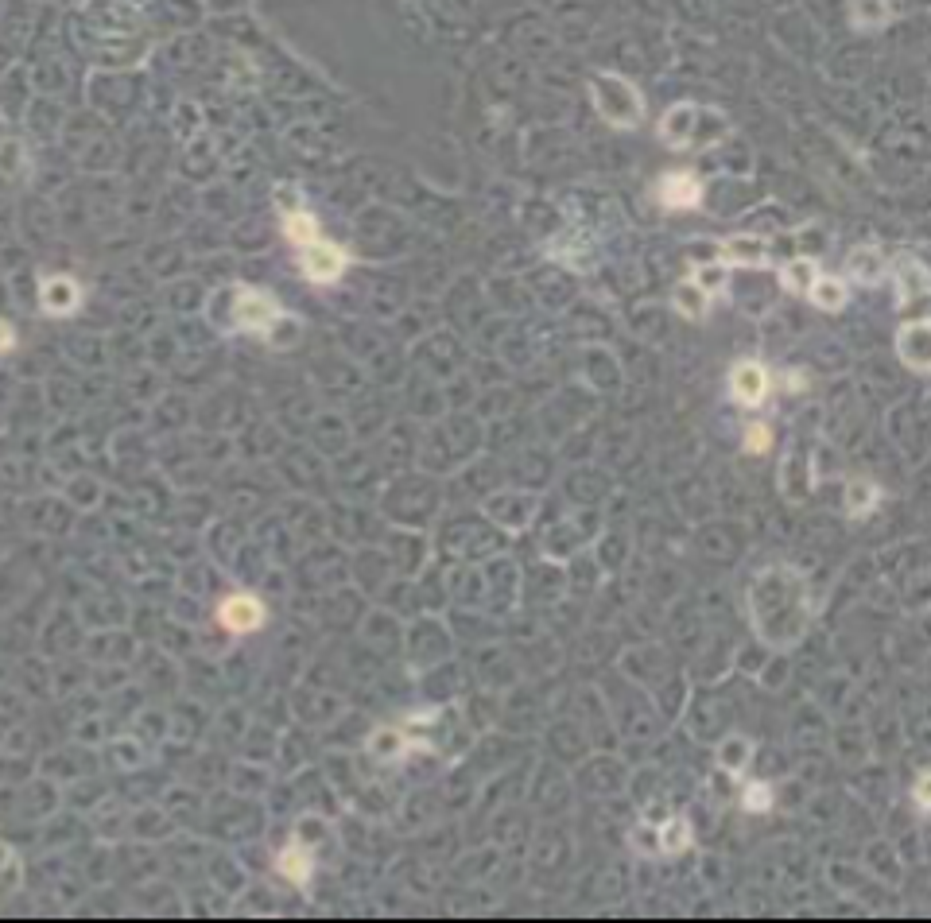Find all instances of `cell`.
<instances>
[{
	"mask_svg": "<svg viewBox=\"0 0 931 923\" xmlns=\"http://www.w3.org/2000/svg\"><path fill=\"white\" fill-rule=\"evenodd\" d=\"M86 648H90V660L121 668V664L132 656V648H136V644H132V637H125L121 629H101L97 637L86 640Z\"/></svg>",
	"mask_w": 931,
	"mask_h": 923,
	"instance_id": "obj_16",
	"label": "cell"
},
{
	"mask_svg": "<svg viewBox=\"0 0 931 923\" xmlns=\"http://www.w3.org/2000/svg\"><path fill=\"white\" fill-rule=\"evenodd\" d=\"M726 136H730V117L710 105L679 101L660 117V140L675 152H707Z\"/></svg>",
	"mask_w": 931,
	"mask_h": 923,
	"instance_id": "obj_2",
	"label": "cell"
},
{
	"mask_svg": "<svg viewBox=\"0 0 931 923\" xmlns=\"http://www.w3.org/2000/svg\"><path fill=\"white\" fill-rule=\"evenodd\" d=\"M714 761H718V768H722L726 776H741V772L749 768V761H753V745H749V737H741V733H730V737H726V741L718 745Z\"/></svg>",
	"mask_w": 931,
	"mask_h": 923,
	"instance_id": "obj_24",
	"label": "cell"
},
{
	"mask_svg": "<svg viewBox=\"0 0 931 923\" xmlns=\"http://www.w3.org/2000/svg\"><path fill=\"white\" fill-rule=\"evenodd\" d=\"M105 757H109L113 768L136 772V768H144V764H148V745H144L140 737H113V741L105 745Z\"/></svg>",
	"mask_w": 931,
	"mask_h": 923,
	"instance_id": "obj_23",
	"label": "cell"
},
{
	"mask_svg": "<svg viewBox=\"0 0 931 923\" xmlns=\"http://www.w3.org/2000/svg\"><path fill=\"white\" fill-rule=\"evenodd\" d=\"M722 264H738V268H765L769 264V241L757 233H738L722 241Z\"/></svg>",
	"mask_w": 931,
	"mask_h": 923,
	"instance_id": "obj_14",
	"label": "cell"
},
{
	"mask_svg": "<svg viewBox=\"0 0 931 923\" xmlns=\"http://www.w3.org/2000/svg\"><path fill=\"white\" fill-rule=\"evenodd\" d=\"M877 497H881V489H877L873 481H866V478L846 481V512H850V516H869L873 505H877Z\"/></svg>",
	"mask_w": 931,
	"mask_h": 923,
	"instance_id": "obj_28",
	"label": "cell"
},
{
	"mask_svg": "<svg viewBox=\"0 0 931 923\" xmlns=\"http://www.w3.org/2000/svg\"><path fill=\"white\" fill-rule=\"evenodd\" d=\"M749 617H753L757 637L769 648L800 644L807 633V621H811L807 578L788 563L761 571L749 586Z\"/></svg>",
	"mask_w": 931,
	"mask_h": 923,
	"instance_id": "obj_1",
	"label": "cell"
},
{
	"mask_svg": "<svg viewBox=\"0 0 931 923\" xmlns=\"http://www.w3.org/2000/svg\"><path fill=\"white\" fill-rule=\"evenodd\" d=\"M82 613L90 617L86 625H97V629H121V625H125V617H129V609H125V602H121V594H113V590H97L94 598L82 605Z\"/></svg>",
	"mask_w": 931,
	"mask_h": 923,
	"instance_id": "obj_17",
	"label": "cell"
},
{
	"mask_svg": "<svg viewBox=\"0 0 931 923\" xmlns=\"http://www.w3.org/2000/svg\"><path fill=\"white\" fill-rule=\"evenodd\" d=\"M769 388H772L769 369L757 357H741L738 365L730 369V392H734V400H738L741 408H761L765 396H769Z\"/></svg>",
	"mask_w": 931,
	"mask_h": 923,
	"instance_id": "obj_9",
	"label": "cell"
},
{
	"mask_svg": "<svg viewBox=\"0 0 931 923\" xmlns=\"http://www.w3.org/2000/svg\"><path fill=\"white\" fill-rule=\"evenodd\" d=\"M590 101H594L598 117H602L610 128H625V132H633V128L644 125L641 90H637L629 78H621V74L598 70V74L590 78Z\"/></svg>",
	"mask_w": 931,
	"mask_h": 923,
	"instance_id": "obj_3",
	"label": "cell"
},
{
	"mask_svg": "<svg viewBox=\"0 0 931 923\" xmlns=\"http://www.w3.org/2000/svg\"><path fill=\"white\" fill-rule=\"evenodd\" d=\"M284 237H288L291 245H311L315 237H319V222H315V214H307V210H291L288 218H284Z\"/></svg>",
	"mask_w": 931,
	"mask_h": 923,
	"instance_id": "obj_29",
	"label": "cell"
},
{
	"mask_svg": "<svg viewBox=\"0 0 931 923\" xmlns=\"http://www.w3.org/2000/svg\"><path fill=\"white\" fill-rule=\"evenodd\" d=\"M214 621L222 625L229 637H249V633L264 629L268 609H264V602H260L257 594H229L214 609Z\"/></svg>",
	"mask_w": 931,
	"mask_h": 923,
	"instance_id": "obj_7",
	"label": "cell"
},
{
	"mask_svg": "<svg viewBox=\"0 0 931 923\" xmlns=\"http://www.w3.org/2000/svg\"><path fill=\"white\" fill-rule=\"evenodd\" d=\"M695 284L703 287V291H710V295H718V291L726 287V264H722V260L695 264Z\"/></svg>",
	"mask_w": 931,
	"mask_h": 923,
	"instance_id": "obj_32",
	"label": "cell"
},
{
	"mask_svg": "<svg viewBox=\"0 0 931 923\" xmlns=\"http://www.w3.org/2000/svg\"><path fill=\"white\" fill-rule=\"evenodd\" d=\"M129 803H121V799H105V803H97L94 807V819H90V827H94L97 838H105V842H117L121 834H125V827H129L132 811H125Z\"/></svg>",
	"mask_w": 931,
	"mask_h": 923,
	"instance_id": "obj_19",
	"label": "cell"
},
{
	"mask_svg": "<svg viewBox=\"0 0 931 923\" xmlns=\"http://www.w3.org/2000/svg\"><path fill=\"white\" fill-rule=\"evenodd\" d=\"M745 454H769L772 446V431L769 423H753V427H745Z\"/></svg>",
	"mask_w": 931,
	"mask_h": 923,
	"instance_id": "obj_35",
	"label": "cell"
},
{
	"mask_svg": "<svg viewBox=\"0 0 931 923\" xmlns=\"http://www.w3.org/2000/svg\"><path fill=\"white\" fill-rule=\"evenodd\" d=\"M276 873H280L288 885H295V889H307V885H311V873H315V854L295 838V842H288V846L276 854Z\"/></svg>",
	"mask_w": 931,
	"mask_h": 923,
	"instance_id": "obj_15",
	"label": "cell"
},
{
	"mask_svg": "<svg viewBox=\"0 0 931 923\" xmlns=\"http://www.w3.org/2000/svg\"><path fill=\"white\" fill-rule=\"evenodd\" d=\"M710 291H703V287L695 284V280H683V284L675 287L672 291V307L683 315V319H691V322H703L710 315Z\"/></svg>",
	"mask_w": 931,
	"mask_h": 923,
	"instance_id": "obj_22",
	"label": "cell"
},
{
	"mask_svg": "<svg viewBox=\"0 0 931 923\" xmlns=\"http://www.w3.org/2000/svg\"><path fill=\"white\" fill-rule=\"evenodd\" d=\"M408 745H412L408 733L396 730V726H381V730L369 733V753H373V761H385V764L400 761V757L408 753Z\"/></svg>",
	"mask_w": 931,
	"mask_h": 923,
	"instance_id": "obj_25",
	"label": "cell"
},
{
	"mask_svg": "<svg viewBox=\"0 0 931 923\" xmlns=\"http://www.w3.org/2000/svg\"><path fill=\"white\" fill-rule=\"evenodd\" d=\"M741 807L745 811H769L772 807V784L769 780H745V788H741Z\"/></svg>",
	"mask_w": 931,
	"mask_h": 923,
	"instance_id": "obj_31",
	"label": "cell"
},
{
	"mask_svg": "<svg viewBox=\"0 0 931 923\" xmlns=\"http://www.w3.org/2000/svg\"><path fill=\"white\" fill-rule=\"evenodd\" d=\"M897 357L912 373H931V319H908L900 326Z\"/></svg>",
	"mask_w": 931,
	"mask_h": 923,
	"instance_id": "obj_10",
	"label": "cell"
},
{
	"mask_svg": "<svg viewBox=\"0 0 931 923\" xmlns=\"http://www.w3.org/2000/svg\"><path fill=\"white\" fill-rule=\"evenodd\" d=\"M129 830L136 842H163V838H171L175 830H179V823H175V815L167 811V807H156V803H144V807H136L129 819Z\"/></svg>",
	"mask_w": 931,
	"mask_h": 923,
	"instance_id": "obj_12",
	"label": "cell"
},
{
	"mask_svg": "<svg viewBox=\"0 0 931 923\" xmlns=\"http://www.w3.org/2000/svg\"><path fill=\"white\" fill-rule=\"evenodd\" d=\"M815 276H819V264H815L811 256H796V260H788V264L780 268V284H784V291H792V295H807V287L815 284Z\"/></svg>",
	"mask_w": 931,
	"mask_h": 923,
	"instance_id": "obj_27",
	"label": "cell"
},
{
	"mask_svg": "<svg viewBox=\"0 0 931 923\" xmlns=\"http://www.w3.org/2000/svg\"><path fill=\"white\" fill-rule=\"evenodd\" d=\"M284 307L272 291L264 287H237L233 291V326L249 334H272L276 322H284Z\"/></svg>",
	"mask_w": 931,
	"mask_h": 923,
	"instance_id": "obj_4",
	"label": "cell"
},
{
	"mask_svg": "<svg viewBox=\"0 0 931 923\" xmlns=\"http://www.w3.org/2000/svg\"><path fill=\"white\" fill-rule=\"evenodd\" d=\"M346 253L338 249V245H330V241H322V237H315L311 245H303L299 249V268H303V276L311 280V284H334L342 272H346Z\"/></svg>",
	"mask_w": 931,
	"mask_h": 923,
	"instance_id": "obj_8",
	"label": "cell"
},
{
	"mask_svg": "<svg viewBox=\"0 0 931 923\" xmlns=\"http://www.w3.org/2000/svg\"><path fill=\"white\" fill-rule=\"evenodd\" d=\"M12 350H16V330H12V322H0V353Z\"/></svg>",
	"mask_w": 931,
	"mask_h": 923,
	"instance_id": "obj_37",
	"label": "cell"
},
{
	"mask_svg": "<svg viewBox=\"0 0 931 923\" xmlns=\"http://www.w3.org/2000/svg\"><path fill=\"white\" fill-rule=\"evenodd\" d=\"M214 834L222 838V842H253V838H260V830H264V815L257 811V803H249V796H237L233 799V807H218L214 803Z\"/></svg>",
	"mask_w": 931,
	"mask_h": 923,
	"instance_id": "obj_6",
	"label": "cell"
},
{
	"mask_svg": "<svg viewBox=\"0 0 931 923\" xmlns=\"http://www.w3.org/2000/svg\"><path fill=\"white\" fill-rule=\"evenodd\" d=\"M656 202L664 210H691V206L703 202V183L691 171H668L656 183Z\"/></svg>",
	"mask_w": 931,
	"mask_h": 923,
	"instance_id": "obj_11",
	"label": "cell"
},
{
	"mask_svg": "<svg viewBox=\"0 0 931 923\" xmlns=\"http://www.w3.org/2000/svg\"><path fill=\"white\" fill-rule=\"evenodd\" d=\"M912 799H916L924 811H931V768L916 776V784H912Z\"/></svg>",
	"mask_w": 931,
	"mask_h": 923,
	"instance_id": "obj_36",
	"label": "cell"
},
{
	"mask_svg": "<svg viewBox=\"0 0 931 923\" xmlns=\"http://www.w3.org/2000/svg\"><path fill=\"white\" fill-rule=\"evenodd\" d=\"M893 268V284H897V311L900 315H920L924 307H931V272L912 260V256H900Z\"/></svg>",
	"mask_w": 931,
	"mask_h": 923,
	"instance_id": "obj_5",
	"label": "cell"
},
{
	"mask_svg": "<svg viewBox=\"0 0 931 923\" xmlns=\"http://www.w3.org/2000/svg\"><path fill=\"white\" fill-rule=\"evenodd\" d=\"M39 303H43L47 315H70L82 303V291H78V284L70 276H51V280H43Z\"/></svg>",
	"mask_w": 931,
	"mask_h": 923,
	"instance_id": "obj_18",
	"label": "cell"
},
{
	"mask_svg": "<svg viewBox=\"0 0 931 923\" xmlns=\"http://www.w3.org/2000/svg\"><path fill=\"white\" fill-rule=\"evenodd\" d=\"M807 299L815 303V311H827V315H838L842 307H846V299H850V287H846V280H838V276H815V284L807 287Z\"/></svg>",
	"mask_w": 931,
	"mask_h": 923,
	"instance_id": "obj_20",
	"label": "cell"
},
{
	"mask_svg": "<svg viewBox=\"0 0 931 923\" xmlns=\"http://www.w3.org/2000/svg\"><path fill=\"white\" fill-rule=\"evenodd\" d=\"M687 846H691V823L683 815H672L660 827V854H683Z\"/></svg>",
	"mask_w": 931,
	"mask_h": 923,
	"instance_id": "obj_30",
	"label": "cell"
},
{
	"mask_svg": "<svg viewBox=\"0 0 931 923\" xmlns=\"http://www.w3.org/2000/svg\"><path fill=\"white\" fill-rule=\"evenodd\" d=\"M229 788L237 792V796H264V792H272V776L264 772V768H257V764H233L229 768Z\"/></svg>",
	"mask_w": 931,
	"mask_h": 923,
	"instance_id": "obj_26",
	"label": "cell"
},
{
	"mask_svg": "<svg viewBox=\"0 0 931 923\" xmlns=\"http://www.w3.org/2000/svg\"><path fill=\"white\" fill-rule=\"evenodd\" d=\"M629 846L641 854V858H652V854H660V827H648V823H641V827L629 830Z\"/></svg>",
	"mask_w": 931,
	"mask_h": 923,
	"instance_id": "obj_33",
	"label": "cell"
},
{
	"mask_svg": "<svg viewBox=\"0 0 931 923\" xmlns=\"http://www.w3.org/2000/svg\"><path fill=\"white\" fill-rule=\"evenodd\" d=\"M850 24L858 32H881L893 24V0H850Z\"/></svg>",
	"mask_w": 931,
	"mask_h": 923,
	"instance_id": "obj_21",
	"label": "cell"
},
{
	"mask_svg": "<svg viewBox=\"0 0 931 923\" xmlns=\"http://www.w3.org/2000/svg\"><path fill=\"white\" fill-rule=\"evenodd\" d=\"M889 276V260H885V253L877 249V245H858V249H850V256H846V280H854V284H881Z\"/></svg>",
	"mask_w": 931,
	"mask_h": 923,
	"instance_id": "obj_13",
	"label": "cell"
},
{
	"mask_svg": "<svg viewBox=\"0 0 931 923\" xmlns=\"http://www.w3.org/2000/svg\"><path fill=\"white\" fill-rule=\"evenodd\" d=\"M0 885H4V892H12L20 885V858H16V850L4 846V842H0Z\"/></svg>",
	"mask_w": 931,
	"mask_h": 923,
	"instance_id": "obj_34",
	"label": "cell"
}]
</instances>
